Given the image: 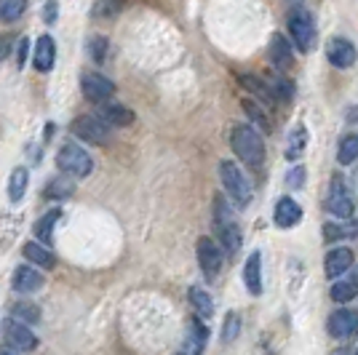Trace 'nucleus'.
Returning a JSON list of instances; mask_svg holds the SVG:
<instances>
[{
  "mask_svg": "<svg viewBox=\"0 0 358 355\" xmlns=\"http://www.w3.org/2000/svg\"><path fill=\"white\" fill-rule=\"evenodd\" d=\"M54 59H57V45H54V38H51V35L38 38V43H35V54H32V64H35V70L48 73V70L54 67Z\"/></svg>",
  "mask_w": 358,
  "mask_h": 355,
  "instance_id": "16",
  "label": "nucleus"
},
{
  "mask_svg": "<svg viewBox=\"0 0 358 355\" xmlns=\"http://www.w3.org/2000/svg\"><path fill=\"white\" fill-rule=\"evenodd\" d=\"M348 238H358V217H348L340 224H324V240L334 243V240H348Z\"/></svg>",
  "mask_w": 358,
  "mask_h": 355,
  "instance_id": "20",
  "label": "nucleus"
},
{
  "mask_svg": "<svg viewBox=\"0 0 358 355\" xmlns=\"http://www.w3.org/2000/svg\"><path fill=\"white\" fill-rule=\"evenodd\" d=\"M11 43H14V38H11V35H6V32H0V61L11 54Z\"/></svg>",
  "mask_w": 358,
  "mask_h": 355,
  "instance_id": "38",
  "label": "nucleus"
},
{
  "mask_svg": "<svg viewBox=\"0 0 358 355\" xmlns=\"http://www.w3.org/2000/svg\"><path fill=\"white\" fill-rule=\"evenodd\" d=\"M358 158V133H348L340 142V150H337V161L343 166H350V163Z\"/></svg>",
  "mask_w": 358,
  "mask_h": 355,
  "instance_id": "29",
  "label": "nucleus"
},
{
  "mask_svg": "<svg viewBox=\"0 0 358 355\" xmlns=\"http://www.w3.org/2000/svg\"><path fill=\"white\" fill-rule=\"evenodd\" d=\"M327 328L334 340H350V337H356L358 334V310H348V307L334 310L331 315H329Z\"/></svg>",
  "mask_w": 358,
  "mask_h": 355,
  "instance_id": "11",
  "label": "nucleus"
},
{
  "mask_svg": "<svg viewBox=\"0 0 358 355\" xmlns=\"http://www.w3.org/2000/svg\"><path fill=\"white\" fill-rule=\"evenodd\" d=\"M243 113L249 115L252 123H257V129L262 133H270L273 131V123H270V115L262 110V104L254 102V99H243Z\"/></svg>",
  "mask_w": 358,
  "mask_h": 355,
  "instance_id": "25",
  "label": "nucleus"
},
{
  "mask_svg": "<svg viewBox=\"0 0 358 355\" xmlns=\"http://www.w3.org/2000/svg\"><path fill=\"white\" fill-rule=\"evenodd\" d=\"M243 281H246L249 294H254V296L262 294V254L259 252L249 254L246 267H243Z\"/></svg>",
  "mask_w": 358,
  "mask_h": 355,
  "instance_id": "18",
  "label": "nucleus"
},
{
  "mask_svg": "<svg viewBox=\"0 0 358 355\" xmlns=\"http://www.w3.org/2000/svg\"><path fill=\"white\" fill-rule=\"evenodd\" d=\"M70 131L78 139H83L86 145H96V147L107 145V139H110V126L102 118H96V115H80V118H75Z\"/></svg>",
  "mask_w": 358,
  "mask_h": 355,
  "instance_id": "5",
  "label": "nucleus"
},
{
  "mask_svg": "<svg viewBox=\"0 0 358 355\" xmlns=\"http://www.w3.org/2000/svg\"><path fill=\"white\" fill-rule=\"evenodd\" d=\"M273 219H275V224H278V227L289 230V227H294V224L302 219V208H299V203H294L292 198H281V201L275 203Z\"/></svg>",
  "mask_w": 358,
  "mask_h": 355,
  "instance_id": "19",
  "label": "nucleus"
},
{
  "mask_svg": "<svg viewBox=\"0 0 358 355\" xmlns=\"http://www.w3.org/2000/svg\"><path fill=\"white\" fill-rule=\"evenodd\" d=\"M230 147L236 152V158L243 166H249L252 171L262 168V163H265V142H262V136L257 133L254 126H249V123L236 126L230 131Z\"/></svg>",
  "mask_w": 358,
  "mask_h": 355,
  "instance_id": "1",
  "label": "nucleus"
},
{
  "mask_svg": "<svg viewBox=\"0 0 358 355\" xmlns=\"http://www.w3.org/2000/svg\"><path fill=\"white\" fill-rule=\"evenodd\" d=\"M268 86L278 102H292L294 99V83L289 78H273V80H268Z\"/></svg>",
  "mask_w": 358,
  "mask_h": 355,
  "instance_id": "32",
  "label": "nucleus"
},
{
  "mask_svg": "<svg viewBox=\"0 0 358 355\" xmlns=\"http://www.w3.org/2000/svg\"><path fill=\"white\" fill-rule=\"evenodd\" d=\"M241 331V318L238 312H227V318H224V326H222V342L224 345H230V342L238 337Z\"/></svg>",
  "mask_w": 358,
  "mask_h": 355,
  "instance_id": "35",
  "label": "nucleus"
},
{
  "mask_svg": "<svg viewBox=\"0 0 358 355\" xmlns=\"http://www.w3.org/2000/svg\"><path fill=\"white\" fill-rule=\"evenodd\" d=\"M214 230H217V240L224 249V254L236 256L241 252V227L236 222V214L230 203L224 201V195H214Z\"/></svg>",
  "mask_w": 358,
  "mask_h": 355,
  "instance_id": "2",
  "label": "nucleus"
},
{
  "mask_svg": "<svg viewBox=\"0 0 358 355\" xmlns=\"http://www.w3.org/2000/svg\"><path fill=\"white\" fill-rule=\"evenodd\" d=\"M327 59H329V64H334V67H340V70H348V67L356 64L358 51L348 38H331L327 45Z\"/></svg>",
  "mask_w": 358,
  "mask_h": 355,
  "instance_id": "12",
  "label": "nucleus"
},
{
  "mask_svg": "<svg viewBox=\"0 0 358 355\" xmlns=\"http://www.w3.org/2000/svg\"><path fill=\"white\" fill-rule=\"evenodd\" d=\"M75 193V184L70 179H54L48 187H45V198L48 201H64V198H70Z\"/></svg>",
  "mask_w": 358,
  "mask_h": 355,
  "instance_id": "31",
  "label": "nucleus"
},
{
  "mask_svg": "<svg viewBox=\"0 0 358 355\" xmlns=\"http://www.w3.org/2000/svg\"><path fill=\"white\" fill-rule=\"evenodd\" d=\"M11 315L19 318V321H24V324H38L41 321V307L32 305V302H16L14 307H11Z\"/></svg>",
  "mask_w": 358,
  "mask_h": 355,
  "instance_id": "33",
  "label": "nucleus"
},
{
  "mask_svg": "<svg viewBox=\"0 0 358 355\" xmlns=\"http://www.w3.org/2000/svg\"><path fill=\"white\" fill-rule=\"evenodd\" d=\"M24 256L30 259L32 265L43 267V270H51V267L57 265V256L48 252V246L45 243H35V240H30V243H24Z\"/></svg>",
  "mask_w": 358,
  "mask_h": 355,
  "instance_id": "21",
  "label": "nucleus"
},
{
  "mask_svg": "<svg viewBox=\"0 0 358 355\" xmlns=\"http://www.w3.org/2000/svg\"><path fill=\"white\" fill-rule=\"evenodd\" d=\"M305 147H308V129H305V126H297V129L292 131V136H289L286 158H289V161H297L299 155L305 152Z\"/></svg>",
  "mask_w": 358,
  "mask_h": 355,
  "instance_id": "28",
  "label": "nucleus"
},
{
  "mask_svg": "<svg viewBox=\"0 0 358 355\" xmlns=\"http://www.w3.org/2000/svg\"><path fill=\"white\" fill-rule=\"evenodd\" d=\"M289 35H292V41H294V45H297L302 54L313 51L315 45L313 16L308 14V11H294V14L289 16Z\"/></svg>",
  "mask_w": 358,
  "mask_h": 355,
  "instance_id": "8",
  "label": "nucleus"
},
{
  "mask_svg": "<svg viewBox=\"0 0 358 355\" xmlns=\"http://www.w3.org/2000/svg\"><path fill=\"white\" fill-rule=\"evenodd\" d=\"M187 299H190V305H193V310L198 318H211V312H214V302H211V296L206 294V289H201V286H193L190 291H187Z\"/></svg>",
  "mask_w": 358,
  "mask_h": 355,
  "instance_id": "23",
  "label": "nucleus"
},
{
  "mask_svg": "<svg viewBox=\"0 0 358 355\" xmlns=\"http://www.w3.org/2000/svg\"><path fill=\"white\" fill-rule=\"evenodd\" d=\"M195 252H198V265H201V270H203V275H206V278H217L220 270H222V262H224L222 246L214 243V238H198Z\"/></svg>",
  "mask_w": 358,
  "mask_h": 355,
  "instance_id": "9",
  "label": "nucleus"
},
{
  "mask_svg": "<svg viewBox=\"0 0 358 355\" xmlns=\"http://www.w3.org/2000/svg\"><path fill=\"white\" fill-rule=\"evenodd\" d=\"M327 211H331L340 219L353 217V211H356V201L350 195V187L345 184V179L340 174L331 177V187H329V195H327Z\"/></svg>",
  "mask_w": 358,
  "mask_h": 355,
  "instance_id": "6",
  "label": "nucleus"
},
{
  "mask_svg": "<svg viewBox=\"0 0 358 355\" xmlns=\"http://www.w3.org/2000/svg\"><path fill=\"white\" fill-rule=\"evenodd\" d=\"M305 177H308V171H305V166H294V168L289 171V177H286V184H289L292 190H299V187L305 184Z\"/></svg>",
  "mask_w": 358,
  "mask_h": 355,
  "instance_id": "37",
  "label": "nucleus"
},
{
  "mask_svg": "<svg viewBox=\"0 0 358 355\" xmlns=\"http://www.w3.org/2000/svg\"><path fill=\"white\" fill-rule=\"evenodd\" d=\"M11 283H14V289L19 294H30V291H38L43 286V273H38L35 267H27V265L16 267Z\"/></svg>",
  "mask_w": 358,
  "mask_h": 355,
  "instance_id": "17",
  "label": "nucleus"
},
{
  "mask_svg": "<svg viewBox=\"0 0 358 355\" xmlns=\"http://www.w3.org/2000/svg\"><path fill=\"white\" fill-rule=\"evenodd\" d=\"M289 3H302V0H289Z\"/></svg>",
  "mask_w": 358,
  "mask_h": 355,
  "instance_id": "41",
  "label": "nucleus"
},
{
  "mask_svg": "<svg viewBox=\"0 0 358 355\" xmlns=\"http://www.w3.org/2000/svg\"><path fill=\"white\" fill-rule=\"evenodd\" d=\"M27 182H30V171H27L24 166H19V168L11 171V179H8V198H11L14 203H19V201L24 198V193H27Z\"/></svg>",
  "mask_w": 358,
  "mask_h": 355,
  "instance_id": "24",
  "label": "nucleus"
},
{
  "mask_svg": "<svg viewBox=\"0 0 358 355\" xmlns=\"http://www.w3.org/2000/svg\"><path fill=\"white\" fill-rule=\"evenodd\" d=\"M59 219H62V211H59V208H54V211H48V214H45L43 219H38V222H35V236H38V240H41V243H45V246L51 243L54 224L59 222Z\"/></svg>",
  "mask_w": 358,
  "mask_h": 355,
  "instance_id": "27",
  "label": "nucleus"
},
{
  "mask_svg": "<svg viewBox=\"0 0 358 355\" xmlns=\"http://www.w3.org/2000/svg\"><path fill=\"white\" fill-rule=\"evenodd\" d=\"M329 296L337 302V305H345V302H353L358 296V278H345V281H337L331 286Z\"/></svg>",
  "mask_w": 358,
  "mask_h": 355,
  "instance_id": "26",
  "label": "nucleus"
},
{
  "mask_svg": "<svg viewBox=\"0 0 358 355\" xmlns=\"http://www.w3.org/2000/svg\"><path fill=\"white\" fill-rule=\"evenodd\" d=\"M86 51H89V57L96 61V64H102V61H107L110 43H107L105 35H94V38H89V43H86Z\"/></svg>",
  "mask_w": 358,
  "mask_h": 355,
  "instance_id": "34",
  "label": "nucleus"
},
{
  "mask_svg": "<svg viewBox=\"0 0 358 355\" xmlns=\"http://www.w3.org/2000/svg\"><path fill=\"white\" fill-rule=\"evenodd\" d=\"M80 89H83V94H86L89 102L99 104V102H107V99L115 94V83L99 73H83V78H80Z\"/></svg>",
  "mask_w": 358,
  "mask_h": 355,
  "instance_id": "10",
  "label": "nucleus"
},
{
  "mask_svg": "<svg viewBox=\"0 0 358 355\" xmlns=\"http://www.w3.org/2000/svg\"><path fill=\"white\" fill-rule=\"evenodd\" d=\"M220 179H222L224 193L230 195V201H233L236 206L246 208L249 203H252V198H254L252 184H249V179L243 177V171H241L236 163L233 161L220 163Z\"/></svg>",
  "mask_w": 358,
  "mask_h": 355,
  "instance_id": "3",
  "label": "nucleus"
},
{
  "mask_svg": "<svg viewBox=\"0 0 358 355\" xmlns=\"http://www.w3.org/2000/svg\"><path fill=\"white\" fill-rule=\"evenodd\" d=\"M120 6H123V0H102V3H96V8H94V16H113V14H118Z\"/></svg>",
  "mask_w": 358,
  "mask_h": 355,
  "instance_id": "36",
  "label": "nucleus"
},
{
  "mask_svg": "<svg viewBox=\"0 0 358 355\" xmlns=\"http://www.w3.org/2000/svg\"><path fill=\"white\" fill-rule=\"evenodd\" d=\"M27 51H30V41H27V38H22V41H19V67H24V61H27Z\"/></svg>",
  "mask_w": 358,
  "mask_h": 355,
  "instance_id": "39",
  "label": "nucleus"
},
{
  "mask_svg": "<svg viewBox=\"0 0 358 355\" xmlns=\"http://www.w3.org/2000/svg\"><path fill=\"white\" fill-rule=\"evenodd\" d=\"M268 57L273 61V67H278V70H292V64H294V51L284 35H273V41L268 45Z\"/></svg>",
  "mask_w": 358,
  "mask_h": 355,
  "instance_id": "15",
  "label": "nucleus"
},
{
  "mask_svg": "<svg viewBox=\"0 0 358 355\" xmlns=\"http://www.w3.org/2000/svg\"><path fill=\"white\" fill-rule=\"evenodd\" d=\"M57 166L73 179H86L94 171L91 155L80 145H75V142H64L62 145L59 152H57Z\"/></svg>",
  "mask_w": 358,
  "mask_h": 355,
  "instance_id": "4",
  "label": "nucleus"
},
{
  "mask_svg": "<svg viewBox=\"0 0 358 355\" xmlns=\"http://www.w3.org/2000/svg\"><path fill=\"white\" fill-rule=\"evenodd\" d=\"M353 267V252L348 246H337L327 254V262H324V270H327V278L337 281L340 275H345L348 270Z\"/></svg>",
  "mask_w": 358,
  "mask_h": 355,
  "instance_id": "14",
  "label": "nucleus"
},
{
  "mask_svg": "<svg viewBox=\"0 0 358 355\" xmlns=\"http://www.w3.org/2000/svg\"><path fill=\"white\" fill-rule=\"evenodd\" d=\"M96 118H102L110 129H126L134 123V113L120 102H99L96 110Z\"/></svg>",
  "mask_w": 358,
  "mask_h": 355,
  "instance_id": "13",
  "label": "nucleus"
},
{
  "mask_svg": "<svg viewBox=\"0 0 358 355\" xmlns=\"http://www.w3.org/2000/svg\"><path fill=\"white\" fill-rule=\"evenodd\" d=\"M45 22H48V24L57 22V3H54V0H48V6H45Z\"/></svg>",
  "mask_w": 358,
  "mask_h": 355,
  "instance_id": "40",
  "label": "nucleus"
},
{
  "mask_svg": "<svg viewBox=\"0 0 358 355\" xmlns=\"http://www.w3.org/2000/svg\"><path fill=\"white\" fill-rule=\"evenodd\" d=\"M238 80H241V86L246 91H252L262 104H278V99H275L273 91H270L268 80H259V78H254V75H241Z\"/></svg>",
  "mask_w": 358,
  "mask_h": 355,
  "instance_id": "22",
  "label": "nucleus"
},
{
  "mask_svg": "<svg viewBox=\"0 0 358 355\" xmlns=\"http://www.w3.org/2000/svg\"><path fill=\"white\" fill-rule=\"evenodd\" d=\"M3 340L11 350H19V353L38 347V337L32 334L30 324H24L19 318H6L3 321Z\"/></svg>",
  "mask_w": 358,
  "mask_h": 355,
  "instance_id": "7",
  "label": "nucleus"
},
{
  "mask_svg": "<svg viewBox=\"0 0 358 355\" xmlns=\"http://www.w3.org/2000/svg\"><path fill=\"white\" fill-rule=\"evenodd\" d=\"M30 0H0V22H16L27 11Z\"/></svg>",
  "mask_w": 358,
  "mask_h": 355,
  "instance_id": "30",
  "label": "nucleus"
}]
</instances>
